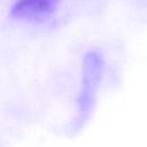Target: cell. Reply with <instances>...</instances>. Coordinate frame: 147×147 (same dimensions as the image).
Segmentation results:
<instances>
[{
  "instance_id": "obj_1",
  "label": "cell",
  "mask_w": 147,
  "mask_h": 147,
  "mask_svg": "<svg viewBox=\"0 0 147 147\" xmlns=\"http://www.w3.org/2000/svg\"><path fill=\"white\" fill-rule=\"evenodd\" d=\"M61 0H16L11 7V17L21 21H38L51 15Z\"/></svg>"
}]
</instances>
